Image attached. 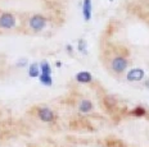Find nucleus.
Segmentation results:
<instances>
[{
    "label": "nucleus",
    "mask_w": 149,
    "mask_h": 147,
    "mask_svg": "<svg viewBox=\"0 0 149 147\" xmlns=\"http://www.w3.org/2000/svg\"><path fill=\"white\" fill-rule=\"evenodd\" d=\"M66 50H67V53L68 54H72V51H73V47H72V45H66Z\"/></svg>",
    "instance_id": "2eb2a0df"
},
{
    "label": "nucleus",
    "mask_w": 149,
    "mask_h": 147,
    "mask_svg": "<svg viewBox=\"0 0 149 147\" xmlns=\"http://www.w3.org/2000/svg\"><path fill=\"white\" fill-rule=\"evenodd\" d=\"M74 79H76L79 83H91L93 82V76L90 72H86V70H82V72H79L76 76H74Z\"/></svg>",
    "instance_id": "0eeeda50"
},
{
    "label": "nucleus",
    "mask_w": 149,
    "mask_h": 147,
    "mask_svg": "<svg viewBox=\"0 0 149 147\" xmlns=\"http://www.w3.org/2000/svg\"><path fill=\"white\" fill-rule=\"evenodd\" d=\"M39 65H40V73L41 74H52L53 69L48 62H41Z\"/></svg>",
    "instance_id": "f8f14e48"
},
{
    "label": "nucleus",
    "mask_w": 149,
    "mask_h": 147,
    "mask_svg": "<svg viewBox=\"0 0 149 147\" xmlns=\"http://www.w3.org/2000/svg\"><path fill=\"white\" fill-rule=\"evenodd\" d=\"M15 26V17L12 13L0 14V27L5 30H10Z\"/></svg>",
    "instance_id": "20e7f679"
},
{
    "label": "nucleus",
    "mask_w": 149,
    "mask_h": 147,
    "mask_svg": "<svg viewBox=\"0 0 149 147\" xmlns=\"http://www.w3.org/2000/svg\"><path fill=\"white\" fill-rule=\"evenodd\" d=\"M36 114H37V118L41 122H44V123H53L55 120V113L50 108H46V106L37 108Z\"/></svg>",
    "instance_id": "f03ea898"
},
{
    "label": "nucleus",
    "mask_w": 149,
    "mask_h": 147,
    "mask_svg": "<svg viewBox=\"0 0 149 147\" xmlns=\"http://www.w3.org/2000/svg\"><path fill=\"white\" fill-rule=\"evenodd\" d=\"M107 147H125V145H123L121 141L114 139V141H112V142L108 141V142H107Z\"/></svg>",
    "instance_id": "4468645a"
},
{
    "label": "nucleus",
    "mask_w": 149,
    "mask_h": 147,
    "mask_svg": "<svg viewBox=\"0 0 149 147\" xmlns=\"http://www.w3.org/2000/svg\"><path fill=\"white\" fill-rule=\"evenodd\" d=\"M86 47H88V45H86V41L84 38H80L79 42H77V50H79L80 53H82V54H88V50H86Z\"/></svg>",
    "instance_id": "ddd939ff"
},
{
    "label": "nucleus",
    "mask_w": 149,
    "mask_h": 147,
    "mask_svg": "<svg viewBox=\"0 0 149 147\" xmlns=\"http://www.w3.org/2000/svg\"><path fill=\"white\" fill-rule=\"evenodd\" d=\"M129 65V60L122 55H117L111 60V69L113 70L116 74H121L127 69Z\"/></svg>",
    "instance_id": "f257e3e1"
},
{
    "label": "nucleus",
    "mask_w": 149,
    "mask_h": 147,
    "mask_svg": "<svg viewBox=\"0 0 149 147\" xmlns=\"http://www.w3.org/2000/svg\"><path fill=\"white\" fill-rule=\"evenodd\" d=\"M144 86H145V87H147L148 90H149V79H145V82H144Z\"/></svg>",
    "instance_id": "f3484780"
},
{
    "label": "nucleus",
    "mask_w": 149,
    "mask_h": 147,
    "mask_svg": "<svg viewBox=\"0 0 149 147\" xmlns=\"http://www.w3.org/2000/svg\"><path fill=\"white\" fill-rule=\"evenodd\" d=\"M93 109H94V105L93 102L88 99H84L80 101L79 104V111L80 113H84V114H88V113H91Z\"/></svg>",
    "instance_id": "6e6552de"
},
{
    "label": "nucleus",
    "mask_w": 149,
    "mask_h": 147,
    "mask_svg": "<svg viewBox=\"0 0 149 147\" xmlns=\"http://www.w3.org/2000/svg\"><path fill=\"white\" fill-rule=\"evenodd\" d=\"M46 26V18L41 14H35L30 18V27L33 30V31L39 32L41 30H44Z\"/></svg>",
    "instance_id": "7ed1b4c3"
},
{
    "label": "nucleus",
    "mask_w": 149,
    "mask_h": 147,
    "mask_svg": "<svg viewBox=\"0 0 149 147\" xmlns=\"http://www.w3.org/2000/svg\"><path fill=\"white\" fill-rule=\"evenodd\" d=\"M144 77H145V72L141 68H132L126 74V79L129 82H139L141 79H144Z\"/></svg>",
    "instance_id": "39448f33"
},
{
    "label": "nucleus",
    "mask_w": 149,
    "mask_h": 147,
    "mask_svg": "<svg viewBox=\"0 0 149 147\" xmlns=\"http://www.w3.org/2000/svg\"><path fill=\"white\" fill-rule=\"evenodd\" d=\"M39 81L42 86H46V87H50L53 84V77L52 74H41L40 73V77H39Z\"/></svg>",
    "instance_id": "9d476101"
},
{
    "label": "nucleus",
    "mask_w": 149,
    "mask_h": 147,
    "mask_svg": "<svg viewBox=\"0 0 149 147\" xmlns=\"http://www.w3.org/2000/svg\"><path fill=\"white\" fill-rule=\"evenodd\" d=\"M91 14H93V4L91 0H84L82 3V16L85 22H89L91 19Z\"/></svg>",
    "instance_id": "423d86ee"
},
{
    "label": "nucleus",
    "mask_w": 149,
    "mask_h": 147,
    "mask_svg": "<svg viewBox=\"0 0 149 147\" xmlns=\"http://www.w3.org/2000/svg\"><path fill=\"white\" fill-rule=\"evenodd\" d=\"M109 1H113V0H109Z\"/></svg>",
    "instance_id": "a211bd4d"
},
{
    "label": "nucleus",
    "mask_w": 149,
    "mask_h": 147,
    "mask_svg": "<svg viewBox=\"0 0 149 147\" xmlns=\"http://www.w3.org/2000/svg\"><path fill=\"white\" fill-rule=\"evenodd\" d=\"M29 76L31 78H39L40 77V65L37 63H32L29 67Z\"/></svg>",
    "instance_id": "1a4fd4ad"
},
{
    "label": "nucleus",
    "mask_w": 149,
    "mask_h": 147,
    "mask_svg": "<svg viewBox=\"0 0 149 147\" xmlns=\"http://www.w3.org/2000/svg\"><path fill=\"white\" fill-rule=\"evenodd\" d=\"M27 63V59H23V60H19V62H18L17 63V67H21V65H24V64H26Z\"/></svg>",
    "instance_id": "dca6fc26"
},
{
    "label": "nucleus",
    "mask_w": 149,
    "mask_h": 147,
    "mask_svg": "<svg viewBox=\"0 0 149 147\" xmlns=\"http://www.w3.org/2000/svg\"><path fill=\"white\" fill-rule=\"evenodd\" d=\"M130 115L132 116H138V118H140V116H144L147 115V109L143 108V106H136L130 111Z\"/></svg>",
    "instance_id": "9b49d317"
}]
</instances>
